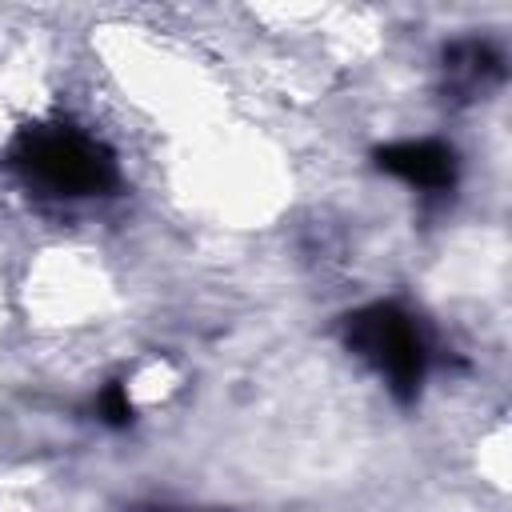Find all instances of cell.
<instances>
[{
	"label": "cell",
	"mask_w": 512,
	"mask_h": 512,
	"mask_svg": "<svg viewBox=\"0 0 512 512\" xmlns=\"http://www.w3.org/2000/svg\"><path fill=\"white\" fill-rule=\"evenodd\" d=\"M372 164L412 188H420L424 196H448L456 188L460 164L456 152L444 140H396L372 152Z\"/></svg>",
	"instance_id": "cell-4"
},
{
	"label": "cell",
	"mask_w": 512,
	"mask_h": 512,
	"mask_svg": "<svg viewBox=\"0 0 512 512\" xmlns=\"http://www.w3.org/2000/svg\"><path fill=\"white\" fill-rule=\"evenodd\" d=\"M344 348L364 360L400 404H416L428 376V340L416 316L396 300H376L344 316Z\"/></svg>",
	"instance_id": "cell-2"
},
{
	"label": "cell",
	"mask_w": 512,
	"mask_h": 512,
	"mask_svg": "<svg viewBox=\"0 0 512 512\" xmlns=\"http://www.w3.org/2000/svg\"><path fill=\"white\" fill-rule=\"evenodd\" d=\"M96 416L108 424V428H128L132 424V400H128V388L120 380H108L96 396Z\"/></svg>",
	"instance_id": "cell-5"
},
{
	"label": "cell",
	"mask_w": 512,
	"mask_h": 512,
	"mask_svg": "<svg viewBox=\"0 0 512 512\" xmlns=\"http://www.w3.org/2000/svg\"><path fill=\"white\" fill-rule=\"evenodd\" d=\"M504 76H508L504 52L484 36H460L440 52V92L456 108L488 100L504 84Z\"/></svg>",
	"instance_id": "cell-3"
},
{
	"label": "cell",
	"mask_w": 512,
	"mask_h": 512,
	"mask_svg": "<svg viewBox=\"0 0 512 512\" xmlns=\"http://www.w3.org/2000/svg\"><path fill=\"white\" fill-rule=\"evenodd\" d=\"M8 168L28 188H40L44 196L60 200L108 196L120 184L116 152L68 120L20 128V136L8 148Z\"/></svg>",
	"instance_id": "cell-1"
}]
</instances>
